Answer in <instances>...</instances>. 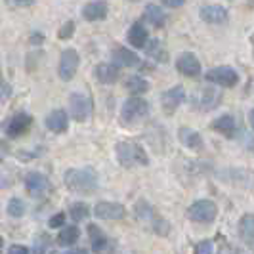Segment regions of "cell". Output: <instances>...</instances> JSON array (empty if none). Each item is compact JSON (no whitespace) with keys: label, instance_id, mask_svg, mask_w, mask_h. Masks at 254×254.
<instances>
[{"label":"cell","instance_id":"obj_1","mask_svg":"<svg viewBox=\"0 0 254 254\" xmlns=\"http://www.w3.org/2000/svg\"><path fill=\"white\" fill-rule=\"evenodd\" d=\"M98 172L92 166H84V168H69L65 172V186L75 193H82L88 195L98 190Z\"/></svg>","mask_w":254,"mask_h":254},{"label":"cell","instance_id":"obj_2","mask_svg":"<svg viewBox=\"0 0 254 254\" xmlns=\"http://www.w3.org/2000/svg\"><path fill=\"white\" fill-rule=\"evenodd\" d=\"M117 161L121 163V166L125 168H132V166H147L149 165V157L145 149L138 145V143H132V141H119L117 147Z\"/></svg>","mask_w":254,"mask_h":254},{"label":"cell","instance_id":"obj_3","mask_svg":"<svg viewBox=\"0 0 254 254\" xmlns=\"http://www.w3.org/2000/svg\"><path fill=\"white\" fill-rule=\"evenodd\" d=\"M218 214V206L216 203L208 201V199H201L197 203H193L188 208V218L197 222V224H210L214 222V218Z\"/></svg>","mask_w":254,"mask_h":254},{"label":"cell","instance_id":"obj_4","mask_svg":"<svg viewBox=\"0 0 254 254\" xmlns=\"http://www.w3.org/2000/svg\"><path fill=\"white\" fill-rule=\"evenodd\" d=\"M149 113V103L141 98H128L127 102L123 103L121 109V119L125 125H132L136 121L143 119L145 115Z\"/></svg>","mask_w":254,"mask_h":254},{"label":"cell","instance_id":"obj_5","mask_svg":"<svg viewBox=\"0 0 254 254\" xmlns=\"http://www.w3.org/2000/svg\"><path fill=\"white\" fill-rule=\"evenodd\" d=\"M204 76H206L208 82H214L218 86H226V88H231V86H235V84L239 82L237 71H235L233 67H229V65L214 67V69H210Z\"/></svg>","mask_w":254,"mask_h":254},{"label":"cell","instance_id":"obj_6","mask_svg":"<svg viewBox=\"0 0 254 254\" xmlns=\"http://www.w3.org/2000/svg\"><path fill=\"white\" fill-rule=\"evenodd\" d=\"M78 64H80V58L76 50L73 48H67V50L62 52L60 56V65H58V73H60V78L62 80H71L73 76L76 75V69H78Z\"/></svg>","mask_w":254,"mask_h":254},{"label":"cell","instance_id":"obj_7","mask_svg":"<svg viewBox=\"0 0 254 254\" xmlns=\"http://www.w3.org/2000/svg\"><path fill=\"white\" fill-rule=\"evenodd\" d=\"M69 109H71V115L73 119L78 121V123H84L88 121L90 115H92V100H90L86 94H71L69 98Z\"/></svg>","mask_w":254,"mask_h":254},{"label":"cell","instance_id":"obj_8","mask_svg":"<svg viewBox=\"0 0 254 254\" xmlns=\"http://www.w3.org/2000/svg\"><path fill=\"white\" fill-rule=\"evenodd\" d=\"M220 100H222V94L216 88H201L193 96V103L199 111H212L214 107H218Z\"/></svg>","mask_w":254,"mask_h":254},{"label":"cell","instance_id":"obj_9","mask_svg":"<svg viewBox=\"0 0 254 254\" xmlns=\"http://www.w3.org/2000/svg\"><path fill=\"white\" fill-rule=\"evenodd\" d=\"M94 214L100 220H123L127 214V208L119 203H109V201H102L94 206Z\"/></svg>","mask_w":254,"mask_h":254},{"label":"cell","instance_id":"obj_10","mask_svg":"<svg viewBox=\"0 0 254 254\" xmlns=\"http://www.w3.org/2000/svg\"><path fill=\"white\" fill-rule=\"evenodd\" d=\"M184 100H186V90H184V86H180V84H176L174 88L166 90L165 94L161 96V103H163V109H165L168 115H172L176 109H178L180 105L184 103Z\"/></svg>","mask_w":254,"mask_h":254},{"label":"cell","instance_id":"obj_11","mask_svg":"<svg viewBox=\"0 0 254 254\" xmlns=\"http://www.w3.org/2000/svg\"><path fill=\"white\" fill-rule=\"evenodd\" d=\"M25 188L33 197H42L46 191L50 190V182L40 172H29L25 176Z\"/></svg>","mask_w":254,"mask_h":254},{"label":"cell","instance_id":"obj_12","mask_svg":"<svg viewBox=\"0 0 254 254\" xmlns=\"http://www.w3.org/2000/svg\"><path fill=\"white\" fill-rule=\"evenodd\" d=\"M31 125H33V117L31 115L17 113L13 119H10V123L6 127V134L10 138H19V136H23L27 130L31 128Z\"/></svg>","mask_w":254,"mask_h":254},{"label":"cell","instance_id":"obj_13","mask_svg":"<svg viewBox=\"0 0 254 254\" xmlns=\"http://www.w3.org/2000/svg\"><path fill=\"white\" fill-rule=\"evenodd\" d=\"M176 69H178V73H182L184 76L201 75V64H199V60H197L193 54H190V52L182 54L178 60H176Z\"/></svg>","mask_w":254,"mask_h":254},{"label":"cell","instance_id":"obj_14","mask_svg":"<svg viewBox=\"0 0 254 254\" xmlns=\"http://www.w3.org/2000/svg\"><path fill=\"white\" fill-rule=\"evenodd\" d=\"M201 19L206 21V23H212V25L226 23L228 21V10L224 6H218V4L204 6L203 10H201Z\"/></svg>","mask_w":254,"mask_h":254},{"label":"cell","instance_id":"obj_15","mask_svg":"<svg viewBox=\"0 0 254 254\" xmlns=\"http://www.w3.org/2000/svg\"><path fill=\"white\" fill-rule=\"evenodd\" d=\"M107 12H109V8L103 0H94L82 8V17L86 21H102L107 17Z\"/></svg>","mask_w":254,"mask_h":254},{"label":"cell","instance_id":"obj_16","mask_svg":"<svg viewBox=\"0 0 254 254\" xmlns=\"http://www.w3.org/2000/svg\"><path fill=\"white\" fill-rule=\"evenodd\" d=\"M44 123H46L48 130L56 132V134H64L65 130L69 128V119H67V113L64 109H54L52 113H48Z\"/></svg>","mask_w":254,"mask_h":254},{"label":"cell","instance_id":"obj_17","mask_svg":"<svg viewBox=\"0 0 254 254\" xmlns=\"http://www.w3.org/2000/svg\"><path fill=\"white\" fill-rule=\"evenodd\" d=\"M178 138H180V141H182L186 147H190V149H201V147H203L201 134H199L197 130H193V128L182 127L178 130Z\"/></svg>","mask_w":254,"mask_h":254},{"label":"cell","instance_id":"obj_18","mask_svg":"<svg viewBox=\"0 0 254 254\" xmlns=\"http://www.w3.org/2000/svg\"><path fill=\"white\" fill-rule=\"evenodd\" d=\"M241 241L249 247H254V214H245L239 222Z\"/></svg>","mask_w":254,"mask_h":254},{"label":"cell","instance_id":"obj_19","mask_svg":"<svg viewBox=\"0 0 254 254\" xmlns=\"http://www.w3.org/2000/svg\"><path fill=\"white\" fill-rule=\"evenodd\" d=\"M113 62L121 67H136L140 64V58L130 52L128 48H115L113 50Z\"/></svg>","mask_w":254,"mask_h":254},{"label":"cell","instance_id":"obj_20","mask_svg":"<svg viewBox=\"0 0 254 254\" xmlns=\"http://www.w3.org/2000/svg\"><path fill=\"white\" fill-rule=\"evenodd\" d=\"M128 42L134 46V48H145L147 44V31L141 23H134L128 31Z\"/></svg>","mask_w":254,"mask_h":254},{"label":"cell","instance_id":"obj_21","mask_svg":"<svg viewBox=\"0 0 254 254\" xmlns=\"http://www.w3.org/2000/svg\"><path fill=\"white\" fill-rule=\"evenodd\" d=\"M88 235H90V241H92V249H94L96 253H100V251H105V249H107L109 239H107V235H105L96 224H90L88 226Z\"/></svg>","mask_w":254,"mask_h":254},{"label":"cell","instance_id":"obj_22","mask_svg":"<svg viewBox=\"0 0 254 254\" xmlns=\"http://www.w3.org/2000/svg\"><path fill=\"white\" fill-rule=\"evenodd\" d=\"M145 21L151 23L153 27H157V29H161L166 23V13L157 4H147L145 6Z\"/></svg>","mask_w":254,"mask_h":254},{"label":"cell","instance_id":"obj_23","mask_svg":"<svg viewBox=\"0 0 254 254\" xmlns=\"http://www.w3.org/2000/svg\"><path fill=\"white\" fill-rule=\"evenodd\" d=\"M96 78L103 82V84H113L115 80L119 78V71L115 65L109 64H100L96 67Z\"/></svg>","mask_w":254,"mask_h":254},{"label":"cell","instance_id":"obj_24","mask_svg":"<svg viewBox=\"0 0 254 254\" xmlns=\"http://www.w3.org/2000/svg\"><path fill=\"white\" fill-rule=\"evenodd\" d=\"M212 128L220 134H224V136H231L233 130H235V119L231 115H222L220 119H216L212 123Z\"/></svg>","mask_w":254,"mask_h":254},{"label":"cell","instance_id":"obj_25","mask_svg":"<svg viewBox=\"0 0 254 254\" xmlns=\"http://www.w3.org/2000/svg\"><path fill=\"white\" fill-rule=\"evenodd\" d=\"M78 237H80V231L76 226H67L60 231V235H58V243L62 245V247H71V245H75L78 241Z\"/></svg>","mask_w":254,"mask_h":254},{"label":"cell","instance_id":"obj_26","mask_svg":"<svg viewBox=\"0 0 254 254\" xmlns=\"http://www.w3.org/2000/svg\"><path fill=\"white\" fill-rule=\"evenodd\" d=\"M125 86H127V90L130 94L138 96V94H143V92L149 90V82L145 78H141V76H128Z\"/></svg>","mask_w":254,"mask_h":254},{"label":"cell","instance_id":"obj_27","mask_svg":"<svg viewBox=\"0 0 254 254\" xmlns=\"http://www.w3.org/2000/svg\"><path fill=\"white\" fill-rule=\"evenodd\" d=\"M6 210H8V214L12 218H21L25 214V203H23V199H19V197H12L10 201H8V206H6Z\"/></svg>","mask_w":254,"mask_h":254},{"label":"cell","instance_id":"obj_28","mask_svg":"<svg viewBox=\"0 0 254 254\" xmlns=\"http://www.w3.org/2000/svg\"><path fill=\"white\" fill-rule=\"evenodd\" d=\"M145 48H147V54L151 56L153 60L166 62V50L161 40H151V44H145Z\"/></svg>","mask_w":254,"mask_h":254},{"label":"cell","instance_id":"obj_29","mask_svg":"<svg viewBox=\"0 0 254 254\" xmlns=\"http://www.w3.org/2000/svg\"><path fill=\"white\" fill-rule=\"evenodd\" d=\"M71 218L75 220V222H80V220H84V218H88L90 214V208H88V204H84V203H75V204H71Z\"/></svg>","mask_w":254,"mask_h":254},{"label":"cell","instance_id":"obj_30","mask_svg":"<svg viewBox=\"0 0 254 254\" xmlns=\"http://www.w3.org/2000/svg\"><path fill=\"white\" fill-rule=\"evenodd\" d=\"M151 214H153V208L145 203V201H138V203H136V216L138 218L147 220V218H151Z\"/></svg>","mask_w":254,"mask_h":254},{"label":"cell","instance_id":"obj_31","mask_svg":"<svg viewBox=\"0 0 254 254\" xmlns=\"http://www.w3.org/2000/svg\"><path fill=\"white\" fill-rule=\"evenodd\" d=\"M75 33V23L73 21H67L62 29H60V33H58V37L62 38V40H65V38H71V35Z\"/></svg>","mask_w":254,"mask_h":254},{"label":"cell","instance_id":"obj_32","mask_svg":"<svg viewBox=\"0 0 254 254\" xmlns=\"http://www.w3.org/2000/svg\"><path fill=\"white\" fill-rule=\"evenodd\" d=\"M33 251H35V253H46V251H50V239L44 237V235H40Z\"/></svg>","mask_w":254,"mask_h":254},{"label":"cell","instance_id":"obj_33","mask_svg":"<svg viewBox=\"0 0 254 254\" xmlns=\"http://www.w3.org/2000/svg\"><path fill=\"white\" fill-rule=\"evenodd\" d=\"M64 224H65V214H64V212H58V214H54V216L50 218V222H48V226H50L52 229L62 228Z\"/></svg>","mask_w":254,"mask_h":254},{"label":"cell","instance_id":"obj_34","mask_svg":"<svg viewBox=\"0 0 254 254\" xmlns=\"http://www.w3.org/2000/svg\"><path fill=\"white\" fill-rule=\"evenodd\" d=\"M212 251H214V249H212V243L210 241H203L195 247V253L197 254H210Z\"/></svg>","mask_w":254,"mask_h":254},{"label":"cell","instance_id":"obj_35","mask_svg":"<svg viewBox=\"0 0 254 254\" xmlns=\"http://www.w3.org/2000/svg\"><path fill=\"white\" fill-rule=\"evenodd\" d=\"M8 155H10V145H8V141L0 138V163H2Z\"/></svg>","mask_w":254,"mask_h":254},{"label":"cell","instance_id":"obj_36","mask_svg":"<svg viewBox=\"0 0 254 254\" xmlns=\"http://www.w3.org/2000/svg\"><path fill=\"white\" fill-rule=\"evenodd\" d=\"M8 254H29V249L21 247V245H13V247L8 249Z\"/></svg>","mask_w":254,"mask_h":254},{"label":"cell","instance_id":"obj_37","mask_svg":"<svg viewBox=\"0 0 254 254\" xmlns=\"http://www.w3.org/2000/svg\"><path fill=\"white\" fill-rule=\"evenodd\" d=\"M163 4L168 6V8H180L186 4V0H163Z\"/></svg>","mask_w":254,"mask_h":254},{"label":"cell","instance_id":"obj_38","mask_svg":"<svg viewBox=\"0 0 254 254\" xmlns=\"http://www.w3.org/2000/svg\"><path fill=\"white\" fill-rule=\"evenodd\" d=\"M12 6H31L35 0H8Z\"/></svg>","mask_w":254,"mask_h":254},{"label":"cell","instance_id":"obj_39","mask_svg":"<svg viewBox=\"0 0 254 254\" xmlns=\"http://www.w3.org/2000/svg\"><path fill=\"white\" fill-rule=\"evenodd\" d=\"M249 119H251V125L254 127V109L251 111V115H249Z\"/></svg>","mask_w":254,"mask_h":254},{"label":"cell","instance_id":"obj_40","mask_svg":"<svg viewBox=\"0 0 254 254\" xmlns=\"http://www.w3.org/2000/svg\"><path fill=\"white\" fill-rule=\"evenodd\" d=\"M251 46H253V54H254V35L251 37Z\"/></svg>","mask_w":254,"mask_h":254},{"label":"cell","instance_id":"obj_41","mask_svg":"<svg viewBox=\"0 0 254 254\" xmlns=\"http://www.w3.org/2000/svg\"><path fill=\"white\" fill-rule=\"evenodd\" d=\"M2 247H4V239L0 237V251H2Z\"/></svg>","mask_w":254,"mask_h":254},{"label":"cell","instance_id":"obj_42","mask_svg":"<svg viewBox=\"0 0 254 254\" xmlns=\"http://www.w3.org/2000/svg\"><path fill=\"white\" fill-rule=\"evenodd\" d=\"M132 2H136V0H132Z\"/></svg>","mask_w":254,"mask_h":254},{"label":"cell","instance_id":"obj_43","mask_svg":"<svg viewBox=\"0 0 254 254\" xmlns=\"http://www.w3.org/2000/svg\"><path fill=\"white\" fill-rule=\"evenodd\" d=\"M251 2H254V0H251Z\"/></svg>","mask_w":254,"mask_h":254}]
</instances>
